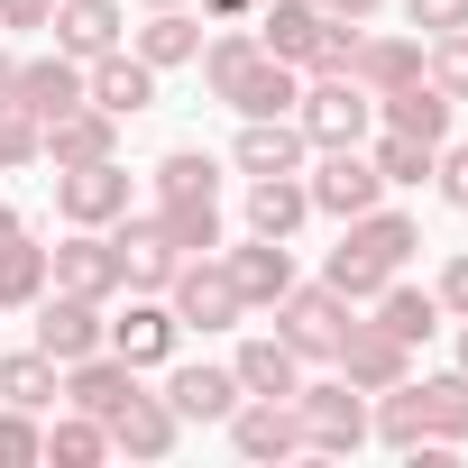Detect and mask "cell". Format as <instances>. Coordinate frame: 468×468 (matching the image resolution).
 Returning <instances> with one entry per match:
<instances>
[{
    "label": "cell",
    "instance_id": "ab89813d",
    "mask_svg": "<svg viewBox=\"0 0 468 468\" xmlns=\"http://www.w3.org/2000/svg\"><path fill=\"white\" fill-rule=\"evenodd\" d=\"M47 156V120L19 111V101H0V165H37Z\"/></svg>",
    "mask_w": 468,
    "mask_h": 468
},
{
    "label": "cell",
    "instance_id": "30bf717a",
    "mask_svg": "<svg viewBox=\"0 0 468 468\" xmlns=\"http://www.w3.org/2000/svg\"><path fill=\"white\" fill-rule=\"evenodd\" d=\"M220 267H229V285H239L249 313H276V303L303 285V276H294V239H258V229H249L239 249H220Z\"/></svg>",
    "mask_w": 468,
    "mask_h": 468
},
{
    "label": "cell",
    "instance_id": "83f0119b",
    "mask_svg": "<svg viewBox=\"0 0 468 468\" xmlns=\"http://www.w3.org/2000/svg\"><path fill=\"white\" fill-rule=\"evenodd\" d=\"M0 404H19V413L65 404V367H56L47 349H0Z\"/></svg>",
    "mask_w": 468,
    "mask_h": 468
},
{
    "label": "cell",
    "instance_id": "52a82bcc",
    "mask_svg": "<svg viewBox=\"0 0 468 468\" xmlns=\"http://www.w3.org/2000/svg\"><path fill=\"white\" fill-rule=\"evenodd\" d=\"M47 285H56V294H83V303H111V294L129 285L111 229H65V239L47 249Z\"/></svg>",
    "mask_w": 468,
    "mask_h": 468
},
{
    "label": "cell",
    "instance_id": "8fae6325",
    "mask_svg": "<svg viewBox=\"0 0 468 468\" xmlns=\"http://www.w3.org/2000/svg\"><path fill=\"white\" fill-rule=\"evenodd\" d=\"M111 249H120V276H129V294H165V285H175V267H184V258H175V239L156 229V211H138V202L111 220Z\"/></svg>",
    "mask_w": 468,
    "mask_h": 468
},
{
    "label": "cell",
    "instance_id": "44dd1931",
    "mask_svg": "<svg viewBox=\"0 0 468 468\" xmlns=\"http://www.w3.org/2000/svg\"><path fill=\"white\" fill-rule=\"evenodd\" d=\"M83 101V56H19V111H37V120H65Z\"/></svg>",
    "mask_w": 468,
    "mask_h": 468
},
{
    "label": "cell",
    "instance_id": "6da1fadb",
    "mask_svg": "<svg viewBox=\"0 0 468 468\" xmlns=\"http://www.w3.org/2000/svg\"><path fill=\"white\" fill-rule=\"evenodd\" d=\"M202 83H211V101H229L239 120H294V92H303V74L294 65H276L267 47H258V28L249 19H229L220 37H202Z\"/></svg>",
    "mask_w": 468,
    "mask_h": 468
},
{
    "label": "cell",
    "instance_id": "681fc988",
    "mask_svg": "<svg viewBox=\"0 0 468 468\" xmlns=\"http://www.w3.org/2000/svg\"><path fill=\"white\" fill-rule=\"evenodd\" d=\"M10 239H28V220H19L10 202H0V249H10Z\"/></svg>",
    "mask_w": 468,
    "mask_h": 468
},
{
    "label": "cell",
    "instance_id": "f546056e",
    "mask_svg": "<svg viewBox=\"0 0 468 468\" xmlns=\"http://www.w3.org/2000/svg\"><path fill=\"white\" fill-rule=\"evenodd\" d=\"M229 377H239V395H294V386H303V358H294L276 331H258V340H239Z\"/></svg>",
    "mask_w": 468,
    "mask_h": 468
},
{
    "label": "cell",
    "instance_id": "74e56055",
    "mask_svg": "<svg viewBox=\"0 0 468 468\" xmlns=\"http://www.w3.org/2000/svg\"><path fill=\"white\" fill-rule=\"evenodd\" d=\"M47 459H56V468H92V459H111V431H101L92 413H65V422L47 431Z\"/></svg>",
    "mask_w": 468,
    "mask_h": 468
},
{
    "label": "cell",
    "instance_id": "9c48e42d",
    "mask_svg": "<svg viewBox=\"0 0 468 468\" xmlns=\"http://www.w3.org/2000/svg\"><path fill=\"white\" fill-rule=\"evenodd\" d=\"M294 413H303V450L349 459V450L367 441V404H358L349 377H331V386H294Z\"/></svg>",
    "mask_w": 468,
    "mask_h": 468
},
{
    "label": "cell",
    "instance_id": "d4e9b609",
    "mask_svg": "<svg viewBox=\"0 0 468 468\" xmlns=\"http://www.w3.org/2000/svg\"><path fill=\"white\" fill-rule=\"evenodd\" d=\"M303 220H313L303 175H249V229H258V239H294Z\"/></svg>",
    "mask_w": 468,
    "mask_h": 468
},
{
    "label": "cell",
    "instance_id": "d590c367",
    "mask_svg": "<svg viewBox=\"0 0 468 468\" xmlns=\"http://www.w3.org/2000/svg\"><path fill=\"white\" fill-rule=\"evenodd\" d=\"M175 193H220V156L211 147H165L156 156V202H175Z\"/></svg>",
    "mask_w": 468,
    "mask_h": 468
},
{
    "label": "cell",
    "instance_id": "484cf974",
    "mask_svg": "<svg viewBox=\"0 0 468 468\" xmlns=\"http://www.w3.org/2000/svg\"><path fill=\"white\" fill-rule=\"evenodd\" d=\"M129 386H138V367H129V358H111V349H92V358H74V367H65V404H74V413H92V422H111V404H120Z\"/></svg>",
    "mask_w": 468,
    "mask_h": 468
},
{
    "label": "cell",
    "instance_id": "8992f818",
    "mask_svg": "<svg viewBox=\"0 0 468 468\" xmlns=\"http://www.w3.org/2000/svg\"><path fill=\"white\" fill-rule=\"evenodd\" d=\"M349 322H358V303H340L331 285H294V294L276 303V340H285L303 367H313V358L331 367V349H340V331H349Z\"/></svg>",
    "mask_w": 468,
    "mask_h": 468
},
{
    "label": "cell",
    "instance_id": "e0dca14e",
    "mask_svg": "<svg viewBox=\"0 0 468 468\" xmlns=\"http://www.w3.org/2000/svg\"><path fill=\"white\" fill-rule=\"evenodd\" d=\"M28 313H37V349H47L56 367L92 358V349H101V331H111V322H101V303H83V294H56V285H47Z\"/></svg>",
    "mask_w": 468,
    "mask_h": 468
},
{
    "label": "cell",
    "instance_id": "603a6c76",
    "mask_svg": "<svg viewBox=\"0 0 468 468\" xmlns=\"http://www.w3.org/2000/svg\"><path fill=\"white\" fill-rule=\"evenodd\" d=\"M92 156H120V120L101 101H74L65 120H47V165H92Z\"/></svg>",
    "mask_w": 468,
    "mask_h": 468
},
{
    "label": "cell",
    "instance_id": "f1b7e54d",
    "mask_svg": "<svg viewBox=\"0 0 468 468\" xmlns=\"http://www.w3.org/2000/svg\"><path fill=\"white\" fill-rule=\"evenodd\" d=\"M165 404L184 422H229V413H239V377H229V367H175L165 377Z\"/></svg>",
    "mask_w": 468,
    "mask_h": 468
},
{
    "label": "cell",
    "instance_id": "1f68e13d",
    "mask_svg": "<svg viewBox=\"0 0 468 468\" xmlns=\"http://www.w3.org/2000/svg\"><path fill=\"white\" fill-rule=\"evenodd\" d=\"M156 229L175 239V258H211V249H220V193H175V202H156Z\"/></svg>",
    "mask_w": 468,
    "mask_h": 468
},
{
    "label": "cell",
    "instance_id": "4316f807",
    "mask_svg": "<svg viewBox=\"0 0 468 468\" xmlns=\"http://www.w3.org/2000/svg\"><path fill=\"white\" fill-rule=\"evenodd\" d=\"M340 239H349V249H367L377 267H395V276H404V258L422 249V229H413V211H386V202H367L358 220H340Z\"/></svg>",
    "mask_w": 468,
    "mask_h": 468
},
{
    "label": "cell",
    "instance_id": "f6af8a7d",
    "mask_svg": "<svg viewBox=\"0 0 468 468\" xmlns=\"http://www.w3.org/2000/svg\"><path fill=\"white\" fill-rule=\"evenodd\" d=\"M56 0H0V28H47Z\"/></svg>",
    "mask_w": 468,
    "mask_h": 468
},
{
    "label": "cell",
    "instance_id": "277c9868",
    "mask_svg": "<svg viewBox=\"0 0 468 468\" xmlns=\"http://www.w3.org/2000/svg\"><path fill=\"white\" fill-rule=\"evenodd\" d=\"M303 193H313V211H331V220H358L367 202H386V175L367 165V147H313V165H303Z\"/></svg>",
    "mask_w": 468,
    "mask_h": 468
},
{
    "label": "cell",
    "instance_id": "cb8c5ba5",
    "mask_svg": "<svg viewBox=\"0 0 468 468\" xmlns=\"http://www.w3.org/2000/svg\"><path fill=\"white\" fill-rule=\"evenodd\" d=\"M367 322H377V331H395L404 349H422V340L441 331V294H431V285H404V276H386V285L367 294Z\"/></svg>",
    "mask_w": 468,
    "mask_h": 468
},
{
    "label": "cell",
    "instance_id": "ac0fdd59",
    "mask_svg": "<svg viewBox=\"0 0 468 468\" xmlns=\"http://www.w3.org/2000/svg\"><path fill=\"white\" fill-rule=\"evenodd\" d=\"M340 74H349V83H367V92H395V83H413V74H422V37H404V28H367V37H349Z\"/></svg>",
    "mask_w": 468,
    "mask_h": 468
},
{
    "label": "cell",
    "instance_id": "e575fe53",
    "mask_svg": "<svg viewBox=\"0 0 468 468\" xmlns=\"http://www.w3.org/2000/svg\"><path fill=\"white\" fill-rule=\"evenodd\" d=\"M37 294H47V249L10 239V249H0V313H28Z\"/></svg>",
    "mask_w": 468,
    "mask_h": 468
},
{
    "label": "cell",
    "instance_id": "ba28073f",
    "mask_svg": "<svg viewBox=\"0 0 468 468\" xmlns=\"http://www.w3.org/2000/svg\"><path fill=\"white\" fill-rule=\"evenodd\" d=\"M165 303H175V322L184 331H229L249 303H239V285H229V267H220V249L211 258H184L175 267V285H165Z\"/></svg>",
    "mask_w": 468,
    "mask_h": 468
},
{
    "label": "cell",
    "instance_id": "5b68a950",
    "mask_svg": "<svg viewBox=\"0 0 468 468\" xmlns=\"http://www.w3.org/2000/svg\"><path fill=\"white\" fill-rule=\"evenodd\" d=\"M129 211V165L92 156V165H56V220L65 229H111Z\"/></svg>",
    "mask_w": 468,
    "mask_h": 468
},
{
    "label": "cell",
    "instance_id": "d6986e66",
    "mask_svg": "<svg viewBox=\"0 0 468 468\" xmlns=\"http://www.w3.org/2000/svg\"><path fill=\"white\" fill-rule=\"evenodd\" d=\"M47 28H56V47L83 56V65L111 56V47H129V10H120V0H56V19H47Z\"/></svg>",
    "mask_w": 468,
    "mask_h": 468
},
{
    "label": "cell",
    "instance_id": "7c38bea8",
    "mask_svg": "<svg viewBox=\"0 0 468 468\" xmlns=\"http://www.w3.org/2000/svg\"><path fill=\"white\" fill-rule=\"evenodd\" d=\"M229 450L239 459H294L303 450V413H294V395H239V413H229Z\"/></svg>",
    "mask_w": 468,
    "mask_h": 468
},
{
    "label": "cell",
    "instance_id": "7a4b0ae2",
    "mask_svg": "<svg viewBox=\"0 0 468 468\" xmlns=\"http://www.w3.org/2000/svg\"><path fill=\"white\" fill-rule=\"evenodd\" d=\"M349 37H358V28L322 19L313 0H267V19H258V47H267L276 65H294V74H340Z\"/></svg>",
    "mask_w": 468,
    "mask_h": 468
},
{
    "label": "cell",
    "instance_id": "8d00e7d4",
    "mask_svg": "<svg viewBox=\"0 0 468 468\" xmlns=\"http://www.w3.org/2000/svg\"><path fill=\"white\" fill-rule=\"evenodd\" d=\"M386 276H395V267H377V258H367V249H349V239H340V249H331V267H322V285H331L340 303H367Z\"/></svg>",
    "mask_w": 468,
    "mask_h": 468
},
{
    "label": "cell",
    "instance_id": "c3c4849f",
    "mask_svg": "<svg viewBox=\"0 0 468 468\" xmlns=\"http://www.w3.org/2000/svg\"><path fill=\"white\" fill-rule=\"evenodd\" d=\"M0 101H19V56L0 47Z\"/></svg>",
    "mask_w": 468,
    "mask_h": 468
},
{
    "label": "cell",
    "instance_id": "7402d4cb",
    "mask_svg": "<svg viewBox=\"0 0 468 468\" xmlns=\"http://www.w3.org/2000/svg\"><path fill=\"white\" fill-rule=\"evenodd\" d=\"M450 111H459V101H450V92H431L422 74H413V83H395V92H377V129H404V138H422V147H441V138H450Z\"/></svg>",
    "mask_w": 468,
    "mask_h": 468
},
{
    "label": "cell",
    "instance_id": "5bb4252c",
    "mask_svg": "<svg viewBox=\"0 0 468 468\" xmlns=\"http://www.w3.org/2000/svg\"><path fill=\"white\" fill-rule=\"evenodd\" d=\"M331 367H340L358 395H386V386H404V377H413V349H404L395 331H377V322H349V331H340V349H331Z\"/></svg>",
    "mask_w": 468,
    "mask_h": 468
},
{
    "label": "cell",
    "instance_id": "b9f144b4",
    "mask_svg": "<svg viewBox=\"0 0 468 468\" xmlns=\"http://www.w3.org/2000/svg\"><path fill=\"white\" fill-rule=\"evenodd\" d=\"M404 19H413V37H450V28H468V0H404Z\"/></svg>",
    "mask_w": 468,
    "mask_h": 468
},
{
    "label": "cell",
    "instance_id": "7bdbcfd3",
    "mask_svg": "<svg viewBox=\"0 0 468 468\" xmlns=\"http://www.w3.org/2000/svg\"><path fill=\"white\" fill-rule=\"evenodd\" d=\"M431 184H441V202H450V211H468V147H450V138H441V156H431Z\"/></svg>",
    "mask_w": 468,
    "mask_h": 468
},
{
    "label": "cell",
    "instance_id": "3957f363",
    "mask_svg": "<svg viewBox=\"0 0 468 468\" xmlns=\"http://www.w3.org/2000/svg\"><path fill=\"white\" fill-rule=\"evenodd\" d=\"M294 129H303L313 147H367V129H377V92L349 83V74H303V92H294Z\"/></svg>",
    "mask_w": 468,
    "mask_h": 468
},
{
    "label": "cell",
    "instance_id": "4dcf8cb0",
    "mask_svg": "<svg viewBox=\"0 0 468 468\" xmlns=\"http://www.w3.org/2000/svg\"><path fill=\"white\" fill-rule=\"evenodd\" d=\"M413 404H422V441H468V367H441V377H413Z\"/></svg>",
    "mask_w": 468,
    "mask_h": 468
},
{
    "label": "cell",
    "instance_id": "ffe728a7",
    "mask_svg": "<svg viewBox=\"0 0 468 468\" xmlns=\"http://www.w3.org/2000/svg\"><path fill=\"white\" fill-rule=\"evenodd\" d=\"M303 156H313V138L294 120H239V138H229L239 175H303Z\"/></svg>",
    "mask_w": 468,
    "mask_h": 468
},
{
    "label": "cell",
    "instance_id": "2e32d148",
    "mask_svg": "<svg viewBox=\"0 0 468 468\" xmlns=\"http://www.w3.org/2000/svg\"><path fill=\"white\" fill-rule=\"evenodd\" d=\"M83 101H101L111 120H138V111H156V65L138 47H111L83 65Z\"/></svg>",
    "mask_w": 468,
    "mask_h": 468
},
{
    "label": "cell",
    "instance_id": "4fadbf2b",
    "mask_svg": "<svg viewBox=\"0 0 468 468\" xmlns=\"http://www.w3.org/2000/svg\"><path fill=\"white\" fill-rule=\"evenodd\" d=\"M175 340H184V322H175V303H165V294H138V303L101 331V349H111V358H129L138 377H147V367H165V358H175Z\"/></svg>",
    "mask_w": 468,
    "mask_h": 468
},
{
    "label": "cell",
    "instance_id": "836d02e7",
    "mask_svg": "<svg viewBox=\"0 0 468 468\" xmlns=\"http://www.w3.org/2000/svg\"><path fill=\"white\" fill-rule=\"evenodd\" d=\"M431 156H441V147H422V138H404V129H367V165L386 175V193H395V184H422Z\"/></svg>",
    "mask_w": 468,
    "mask_h": 468
},
{
    "label": "cell",
    "instance_id": "d6a6232c",
    "mask_svg": "<svg viewBox=\"0 0 468 468\" xmlns=\"http://www.w3.org/2000/svg\"><path fill=\"white\" fill-rule=\"evenodd\" d=\"M129 47H138L156 74H175V65H193V56H202V19L184 10V0H175V10H147V28H138Z\"/></svg>",
    "mask_w": 468,
    "mask_h": 468
},
{
    "label": "cell",
    "instance_id": "ee69618b",
    "mask_svg": "<svg viewBox=\"0 0 468 468\" xmlns=\"http://www.w3.org/2000/svg\"><path fill=\"white\" fill-rule=\"evenodd\" d=\"M431 294H441V313H450V322H468V249H450V267H441V285H431Z\"/></svg>",
    "mask_w": 468,
    "mask_h": 468
},
{
    "label": "cell",
    "instance_id": "bcb514c9",
    "mask_svg": "<svg viewBox=\"0 0 468 468\" xmlns=\"http://www.w3.org/2000/svg\"><path fill=\"white\" fill-rule=\"evenodd\" d=\"M313 10H322V19H340V28H367L386 0H313Z\"/></svg>",
    "mask_w": 468,
    "mask_h": 468
},
{
    "label": "cell",
    "instance_id": "f907efd6",
    "mask_svg": "<svg viewBox=\"0 0 468 468\" xmlns=\"http://www.w3.org/2000/svg\"><path fill=\"white\" fill-rule=\"evenodd\" d=\"M459 367H468V322H459Z\"/></svg>",
    "mask_w": 468,
    "mask_h": 468
},
{
    "label": "cell",
    "instance_id": "f35d334b",
    "mask_svg": "<svg viewBox=\"0 0 468 468\" xmlns=\"http://www.w3.org/2000/svg\"><path fill=\"white\" fill-rule=\"evenodd\" d=\"M422 83H431V92H450V101H468V28L422 37Z\"/></svg>",
    "mask_w": 468,
    "mask_h": 468
},
{
    "label": "cell",
    "instance_id": "7dc6e473",
    "mask_svg": "<svg viewBox=\"0 0 468 468\" xmlns=\"http://www.w3.org/2000/svg\"><path fill=\"white\" fill-rule=\"evenodd\" d=\"M249 10H258V0H202V19H220V28H229V19H249Z\"/></svg>",
    "mask_w": 468,
    "mask_h": 468
},
{
    "label": "cell",
    "instance_id": "60d3db41",
    "mask_svg": "<svg viewBox=\"0 0 468 468\" xmlns=\"http://www.w3.org/2000/svg\"><path fill=\"white\" fill-rule=\"evenodd\" d=\"M28 459H47V431H37V413L0 404V468H28Z\"/></svg>",
    "mask_w": 468,
    "mask_h": 468
},
{
    "label": "cell",
    "instance_id": "816d5d0a",
    "mask_svg": "<svg viewBox=\"0 0 468 468\" xmlns=\"http://www.w3.org/2000/svg\"><path fill=\"white\" fill-rule=\"evenodd\" d=\"M147 10H175V0H147Z\"/></svg>",
    "mask_w": 468,
    "mask_h": 468
},
{
    "label": "cell",
    "instance_id": "9a60e30c",
    "mask_svg": "<svg viewBox=\"0 0 468 468\" xmlns=\"http://www.w3.org/2000/svg\"><path fill=\"white\" fill-rule=\"evenodd\" d=\"M101 431H111V450H120V459H165V450L184 441V413H175L165 395L129 386V395L111 404V422H101Z\"/></svg>",
    "mask_w": 468,
    "mask_h": 468
}]
</instances>
